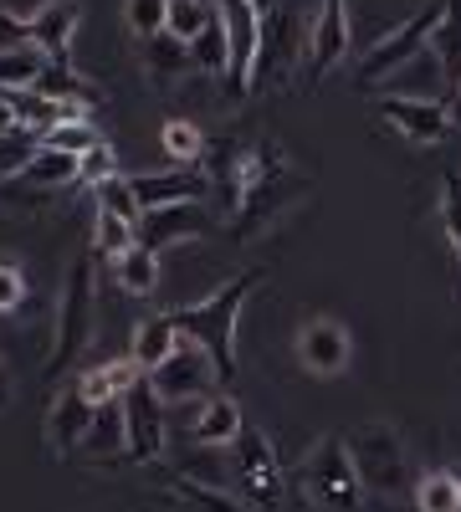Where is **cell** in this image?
<instances>
[{"label": "cell", "instance_id": "obj_28", "mask_svg": "<svg viewBox=\"0 0 461 512\" xmlns=\"http://www.w3.org/2000/svg\"><path fill=\"white\" fill-rule=\"evenodd\" d=\"M159 144H164V154H170L175 164H195V159L205 154V134H200L190 118H164Z\"/></svg>", "mask_w": 461, "mask_h": 512}, {"label": "cell", "instance_id": "obj_25", "mask_svg": "<svg viewBox=\"0 0 461 512\" xmlns=\"http://www.w3.org/2000/svg\"><path fill=\"white\" fill-rule=\"evenodd\" d=\"M190 57H195V67H200V72H211V77H226V72H231V36H226L221 11H216V21H211V26H205V31L190 41Z\"/></svg>", "mask_w": 461, "mask_h": 512}, {"label": "cell", "instance_id": "obj_38", "mask_svg": "<svg viewBox=\"0 0 461 512\" xmlns=\"http://www.w3.org/2000/svg\"><path fill=\"white\" fill-rule=\"evenodd\" d=\"M441 226H446L456 272H461V175H446V185H441Z\"/></svg>", "mask_w": 461, "mask_h": 512}, {"label": "cell", "instance_id": "obj_13", "mask_svg": "<svg viewBox=\"0 0 461 512\" xmlns=\"http://www.w3.org/2000/svg\"><path fill=\"white\" fill-rule=\"evenodd\" d=\"M134 195H139L144 210L185 205V200H205V195H211V180H205L195 164H180V169H159V175H134Z\"/></svg>", "mask_w": 461, "mask_h": 512}, {"label": "cell", "instance_id": "obj_10", "mask_svg": "<svg viewBox=\"0 0 461 512\" xmlns=\"http://www.w3.org/2000/svg\"><path fill=\"white\" fill-rule=\"evenodd\" d=\"M344 57H349V6L344 0H318L308 41V88H318Z\"/></svg>", "mask_w": 461, "mask_h": 512}, {"label": "cell", "instance_id": "obj_44", "mask_svg": "<svg viewBox=\"0 0 461 512\" xmlns=\"http://www.w3.org/2000/svg\"><path fill=\"white\" fill-rule=\"evenodd\" d=\"M451 93H456V108H461V82H456V88H451Z\"/></svg>", "mask_w": 461, "mask_h": 512}, {"label": "cell", "instance_id": "obj_27", "mask_svg": "<svg viewBox=\"0 0 461 512\" xmlns=\"http://www.w3.org/2000/svg\"><path fill=\"white\" fill-rule=\"evenodd\" d=\"M431 52L441 57L451 88H456V82H461V0H446L441 26H436V36H431Z\"/></svg>", "mask_w": 461, "mask_h": 512}, {"label": "cell", "instance_id": "obj_1", "mask_svg": "<svg viewBox=\"0 0 461 512\" xmlns=\"http://www.w3.org/2000/svg\"><path fill=\"white\" fill-rule=\"evenodd\" d=\"M262 277L257 272H246L236 282H226L221 292H211L205 303H190V308H175V328L180 338H195V344L216 359V374L221 384L236 379V323H241V308H246V292L257 287Z\"/></svg>", "mask_w": 461, "mask_h": 512}, {"label": "cell", "instance_id": "obj_5", "mask_svg": "<svg viewBox=\"0 0 461 512\" xmlns=\"http://www.w3.org/2000/svg\"><path fill=\"white\" fill-rule=\"evenodd\" d=\"M231 482H236V497L257 512H272L282 502V466H277V451L272 441L246 425V431L231 441Z\"/></svg>", "mask_w": 461, "mask_h": 512}, {"label": "cell", "instance_id": "obj_34", "mask_svg": "<svg viewBox=\"0 0 461 512\" xmlns=\"http://www.w3.org/2000/svg\"><path fill=\"white\" fill-rule=\"evenodd\" d=\"M123 21L139 41H149L170 26V0H123Z\"/></svg>", "mask_w": 461, "mask_h": 512}, {"label": "cell", "instance_id": "obj_6", "mask_svg": "<svg viewBox=\"0 0 461 512\" xmlns=\"http://www.w3.org/2000/svg\"><path fill=\"white\" fill-rule=\"evenodd\" d=\"M441 11H446V0H436V6H426V11H415L405 26H395L380 47H374L359 67H354V82L359 88H374V82H390L410 57H421L426 47H431V36H436V26H441Z\"/></svg>", "mask_w": 461, "mask_h": 512}, {"label": "cell", "instance_id": "obj_29", "mask_svg": "<svg viewBox=\"0 0 461 512\" xmlns=\"http://www.w3.org/2000/svg\"><path fill=\"white\" fill-rule=\"evenodd\" d=\"M415 507L421 512H461V477L456 472H431L415 487Z\"/></svg>", "mask_w": 461, "mask_h": 512}, {"label": "cell", "instance_id": "obj_26", "mask_svg": "<svg viewBox=\"0 0 461 512\" xmlns=\"http://www.w3.org/2000/svg\"><path fill=\"white\" fill-rule=\"evenodd\" d=\"M134 246H139V226L98 205V216H93V251L108 256V262H118V256H123V251H134Z\"/></svg>", "mask_w": 461, "mask_h": 512}, {"label": "cell", "instance_id": "obj_3", "mask_svg": "<svg viewBox=\"0 0 461 512\" xmlns=\"http://www.w3.org/2000/svg\"><path fill=\"white\" fill-rule=\"evenodd\" d=\"M298 487L323 512H359L364 507V477H359V466L349 456V441H339V436H323L308 451L303 472H298Z\"/></svg>", "mask_w": 461, "mask_h": 512}, {"label": "cell", "instance_id": "obj_18", "mask_svg": "<svg viewBox=\"0 0 461 512\" xmlns=\"http://www.w3.org/2000/svg\"><path fill=\"white\" fill-rule=\"evenodd\" d=\"M103 405H93L88 395L77 390V379L67 384V390L52 400V415H47V431H52V441H57V451H77V441L88 436V425H93V415H98Z\"/></svg>", "mask_w": 461, "mask_h": 512}, {"label": "cell", "instance_id": "obj_16", "mask_svg": "<svg viewBox=\"0 0 461 512\" xmlns=\"http://www.w3.org/2000/svg\"><path fill=\"white\" fill-rule=\"evenodd\" d=\"M72 456H82V461H123V456H129V420H123V400H108L93 415L88 436L77 441Z\"/></svg>", "mask_w": 461, "mask_h": 512}, {"label": "cell", "instance_id": "obj_4", "mask_svg": "<svg viewBox=\"0 0 461 512\" xmlns=\"http://www.w3.org/2000/svg\"><path fill=\"white\" fill-rule=\"evenodd\" d=\"M308 41H313V21H303V6H282L262 21V47L251 62V88H277L308 62Z\"/></svg>", "mask_w": 461, "mask_h": 512}, {"label": "cell", "instance_id": "obj_31", "mask_svg": "<svg viewBox=\"0 0 461 512\" xmlns=\"http://www.w3.org/2000/svg\"><path fill=\"white\" fill-rule=\"evenodd\" d=\"M36 93H47L57 103H88L93 98L88 82L72 72V62H47V72H41V82H36Z\"/></svg>", "mask_w": 461, "mask_h": 512}, {"label": "cell", "instance_id": "obj_12", "mask_svg": "<svg viewBox=\"0 0 461 512\" xmlns=\"http://www.w3.org/2000/svg\"><path fill=\"white\" fill-rule=\"evenodd\" d=\"M298 359H303V369L318 374V379L339 374V369L349 364V328L333 323V318L303 323V333H298Z\"/></svg>", "mask_w": 461, "mask_h": 512}, {"label": "cell", "instance_id": "obj_39", "mask_svg": "<svg viewBox=\"0 0 461 512\" xmlns=\"http://www.w3.org/2000/svg\"><path fill=\"white\" fill-rule=\"evenodd\" d=\"M21 308H26V277L11 262H0V313H21Z\"/></svg>", "mask_w": 461, "mask_h": 512}, {"label": "cell", "instance_id": "obj_41", "mask_svg": "<svg viewBox=\"0 0 461 512\" xmlns=\"http://www.w3.org/2000/svg\"><path fill=\"white\" fill-rule=\"evenodd\" d=\"M11 128H21V123H16V113H11V103H6V98H0V134H11Z\"/></svg>", "mask_w": 461, "mask_h": 512}, {"label": "cell", "instance_id": "obj_22", "mask_svg": "<svg viewBox=\"0 0 461 512\" xmlns=\"http://www.w3.org/2000/svg\"><path fill=\"white\" fill-rule=\"evenodd\" d=\"M175 344H180V328H175V318L170 313H154V318H144L139 328H134V344H129V354L144 364V369H154V364H164L175 354Z\"/></svg>", "mask_w": 461, "mask_h": 512}, {"label": "cell", "instance_id": "obj_36", "mask_svg": "<svg viewBox=\"0 0 461 512\" xmlns=\"http://www.w3.org/2000/svg\"><path fill=\"white\" fill-rule=\"evenodd\" d=\"M98 205L103 210H113V216H123V221H144V205H139V195H134V180H108V185H98Z\"/></svg>", "mask_w": 461, "mask_h": 512}, {"label": "cell", "instance_id": "obj_21", "mask_svg": "<svg viewBox=\"0 0 461 512\" xmlns=\"http://www.w3.org/2000/svg\"><path fill=\"white\" fill-rule=\"evenodd\" d=\"M195 67V57H190V41H180L175 31H159V36H149L144 41V72L154 77V82H180L185 72Z\"/></svg>", "mask_w": 461, "mask_h": 512}, {"label": "cell", "instance_id": "obj_8", "mask_svg": "<svg viewBox=\"0 0 461 512\" xmlns=\"http://www.w3.org/2000/svg\"><path fill=\"white\" fill-rule=\"evenodd\" d=\"M349 456L359 466L364 487H374V492H400L405 487V446L390 425H380V420L359 425L349 436Z\"/></svg>", "mask_w": 461, "mask_h": 512}, {"label": "cell", "instance_id": "obj_33", "mask_svg": "<svg viewBox=\"0 0 461 512\" xmlns=\"http://www.w3.org/2000/svg\"><path fill=\"white\" fill-rule=\"evenodd\" d=\"M211 21H216V0H170V26L164 31H175L180 41H195Z\"/></svg>", "mask_w": 461, "mask_h": 512}, {"label": "cell", "instance_id": "obj_15", "mask_svg": "<svg viewBox=\"0 0 461 512\" xmlns=\"http://www.w3.org/2000/svg\"><path fill=\"white\" fill-rule=\"evenodd\" d=\"M77 26H82V0H47V6L31 16V47L47 52L52 62H67Z\"/></svg>", "mask_w": 461, "mask_h": 512}, {"label": "cell", "instance_id": "obj_30", "mask_svg": "<svg viewBox=\"0 0 461 512\" xmlns=\"http://www.w3.org/2000/svg\"><path fill=\"white\" fill-rule=\"evenodd\" d=\"M175 482H200V487H226L231 482V461H221V446H200L190 461H180Z\"/></svg>", "mask_w": 461, "mask_h": 512}, {"label": "cell", "instance_id": "obj_19", "mask_svg": "<svg viewBox=\"0 0 461 512\" xmlns=\"http://www.w3.org/2000/svg\"><path fill=\"white\" fill-rule=\"evenodd\" d=\"M441 88H451V77H446V67H441V57L426 47L421 57H410L390 82H385V93L390 98H436Z\"/></svg>", "mask_w": 461, "mask_h": 512}, {"label": "cell", "instance_id": "obj_9", "mask_svg": "<svg viewBox=\"0 0 461 512\" xmlns=\"http://www.w3.org/2000/svg\"><path fill=\"white\" fill-rule=\"evenodd\" d=\"M164 410H170V405L154 395L149 374L134 384L129 395H123V420H129V456H134L139 466H154V461L164 456V441H170V431H164Z\"/></svg>", "mask_w": 461, "mask_h": 512}, {"label": "cell", "instance_id": "obj_17", "mask_svg": "<svg viewBox=\"0 0 461 512\" xmlns=\"http://www.w3.org/2000/svg\"><path fill=\"white\" fill-rule=\"evenodd\" d=\"M246 431V415H241V405L231 400V395H205L200 400V410H195V420H190V441L195 446H231L236 436Z\"/></svg>", "mask_w": 461, "mask_h": 512}, {"label": "cell", "instance_id": "obj_35", "mask_svg": "<svg viewBox=\"0 0 461 512\" xmlns=\"http://www.w3.org/2000/svg\"><path fill=\"white\" fill-rule=\"evenodd\" d=\"M77 180H82V185H93V190H98V185H108V180H118V154H113V144H108V139H103V144H93L88 154L77 159Z\"/></svg>", "mask_w": 461, "mask_h": 512}, {"label": "cell", "instance_id": "obj_20", "mask_svg": "<svg viewBox=\"0 0 461 512\" xmlns=\"http://www.w3.org/2000/svg\"><path fill=\"white\" fill-rule=\"evenodd\" d=\"M72 180H77V154H62V149H47V144H41L26 159V169L16 175V185L21 190H36V195H57Z\"/></svg>", "mask_w": 461, "mask_h": 512}, {"label": "cell", "instance_id": "obj_40", "mask_svg": "<svg viewBox=\"0 0 461 512\" xmlns=\"http://www.w3.org/2000/svg\"><path fill=\"white\" fill-rule=\"evenodd\" d=\"M26 41H31V21L0 6V52H16V47H26Z\"/></svg>", "mask_w": 461, "mask_h": 512}, {"label": "cell", "instance_id": "obj_2", "mask_svg": "<svg viewBox=\"0 0 461 512\" xmlns=\"http://www.w3.org/2000/svg\"><path fill=\"white\" fill-rule=\"evenodd\" d=\"M93 256H77L67 267V287H62V303H57V338H52V354H47V379L67 374L77 364V354L88 349L93 323H98V303H93Z\"/></svg>", "mask_w": 461, "mask_h": 512}, {"label": "cell", "instance_id": "obj_14", "mask_svg": "<svg viewBox=\"0 0 461 512\" xmlns=\"http://www.w3.org/2000/svg\"><path fill=\"white\" fill-rule=\"evenodd\" d=\"M385 118L410 144H441L451 134V113L436 98H385Z\"/></svg>", "mask_w": 461, "mask_h": 512}, {"label": "cell", "instance_id": "obj_32", "mask_svg": "<svg viewBox=\"0 0 461 512\" xmlns=\"http://www.w3.org/2000/svg\"><path fill=\"white\" fill-rule=\"evenodd\" d=\"M41 144L47 149H62V154H88L93 144H103V134H98V123L93 118H72V123H57L52 134H41Z\"/></svg>", "mask_w": 461, "mask_h": 512}, {"label": "cell", "instance_id": "obj_37", "mask_svg": "<svg viewBox=\"0 0 461 512\" xmlns=\"http://www.w3.org/2000/svg\"><path fill=\"white\" fill-rule=\"evenodd\" d=\"M175 492L185 502H195L200 512H257V507H246L241 497H226V487H200V482H175Z\"/></svg>", "mask_w": 461, "mask_h": 512}, {"label": "cell", "instance_id": "obj_43", "mask_svg": "<svg viewBox=\"0 0 461 512\" xmlns=\"http://www.w3.org/2000/svg\"><path fill=\"white\" fill-rule=\"evenodd\" d=\"M11 400V379H6V364H0V405Z\"/></svg>", "mask_w": 461, "mask_h": 512}, {"label": "cell", "instance_id": "obj_42", "mask_svg": "<svg viewBox=\"0 0 461 512\" xmlns=\"http://www.w3.org/2000/svg\"><path fill=\"white\" fill-rule=\"evenodd\" d=\"M251 6H257V11H262V21H267V16H272V11L282 6V0H251Z\"/></svg>", "mask_w": 461, "mask_h": 512}, {"label": "cell", "instance_id": "obj_11", "mask_svg": "<svg viewBox=\"0 0 461 512\" xmlns=\"http://www.w3.org/2000/svg\"><path fill=\"white\" fill-rule=\"evenodd\" d=\"M211 231H216V221H211V210H205V200L159 205V210H144L139 246L164 251V246H175V241H195V236H211Z\"/></svg>", "mask_w": 461, "mask_h": 512}, {"label": "cell", "instance_id": "obj_24", "mask_svg": "<svg viewBox=\"0 0 461 512\" xmlns=\"http://www.w3.org/2000/svg\"><path fill=\"white\" fill-rule=\"evenodd\" d=\"M47 52H36L31 41L16 52H0V93H21V88H36L41 72H47Z\"/></svg>", "mask_w": 461, "mask_h": 512}, {"label": "cell", "instance_id": "obj_7", "mask_svg": "<svg viewBox=\"0 0 461 512\" xmlns=\"http://www.w3.org/2000/svg\"><path fill=\"white\" fill-rule=\"evenodd\" d=\"M216 359L205 354L195 338H180L175 354L154 364L149 369V384H154V395L164 405H190V400H205V395H216Z\"/></svg>", "mask_w": 461, "mask_h": 512}, {"label": "cell", "instance_id": "obj_23", "mask_svg": "<svg viewBox=\"0 0 461 512\" xmlns=\"http://www.w3.org/2000/svg\"><path fill=\"white\" fill-rule=\"evenodd\" d=\"M113 282L123 292H134V297H149L159 287V251H149V246L123 251L118 262H113Z\"/></svg>", "mask_w": 461, "mask_h": 512}]
</instances>
